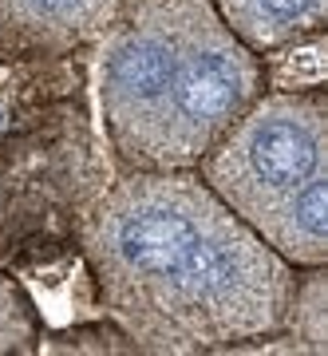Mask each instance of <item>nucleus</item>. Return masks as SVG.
<instances>
[{
    "mask_svg": "<svg viewBox=\"0 0 328 356\" xmlns=\"http://www.w3.org/2000/svg\"><path fill=\"white\" fill-rule=\"evenodd\" d=\"M107 317L139 353H226L281 329L297 269L198 170H131L83 222Z\"/></svg>",
    "mask_w": 328,
    "mask_h": 356,
    "instance_id": "obj_1",
    "label": "nucleus"
},
{
    "mask_svg": "<svg viewBox=\"0 0 328 356\" xmlns=\"http://www.w3.org/2000/svg\"><path fill=\"white\" fill-rule=\"evenodd\" d=\"M261 91V56L214 0H126L103 28V119L131 170H194Z\"/></svg>",
    "mask_w": 328,
    "mask_h": 356,
    "instance_id": "obj_2",
    "label": "nucleus"
},
{
    "mask_svg": "<svg viewBox=\"0 0 328 356\" xmlns=\"http://www.w3.org/2000/svg\"><path fill=\"white\" fill-rule=\"evenodd\" d=\"M194 170L257 229L304 186L328 178V103L320 88L261 91Z\"/></svg>",
    "mask_w": 328,
    "mask_h": 356,
    "instance_id": "obj_3",
    "label": "nucleus"
},
{
    "mask_svg": "<svg viewBox=\"0 0 328 356\" xmlns=\"http://www.w3.org/2000/svg\"><path fill=\"white\" fill-rule=\"evenodd\" d=\"M126 0H0V48L60 56L103 36Z\"/></svg>",
    "mask_w": 328,
    "mask_h": 356,
    "instance_id": "obj_4",
    "label": "nucleus"
},
{
    "mask_svg": "<svg viewBox=\"0 0 328 356\" xmlns=\"http://www.w3.org/2000/svg\"><path fill=\"white\" fill-rule=\"evenodd\" d=\"M226 28L257 56L320 36L328 0H214Z\"/></svg>",
    "mask_w": 328,
    "mask_h": 356,
    "instance_id": "obj_5",
    "label": "nucleus"
},
{
    "mask_svg": "<svg viewBox=\"0 0 328 356\" xmlns=\"http://www.w3.org/2000/svg\"><path fill=\"white\" fill-rule=\"evenodd\" d=\"M325 266H309L297 269L293 281L289 305L281 317V332H289L293 341L301 344L304 356H320L328 353V329H325Z\"/></svg>",
    "mask_w": 328,
    "mask_h": 356,
    "instance_id": "obj_6",
    "label": "nucleus"
},
{
    "mask_svg": "<svg viewBox=\"0 0 328 356\" xmlns=\"http://www.w3.org/2000/svg\"><path fill=\"white\" fill-rule=\"evenodd\" d=\"M40 348L36 309L13 277L0 273V356H20Z\"/></svg>",
    "mask_w": 328,
    "mask_h": 356,
    "instance_id": "obj_7",
    "label": "nucleus"
}]
</instances>
